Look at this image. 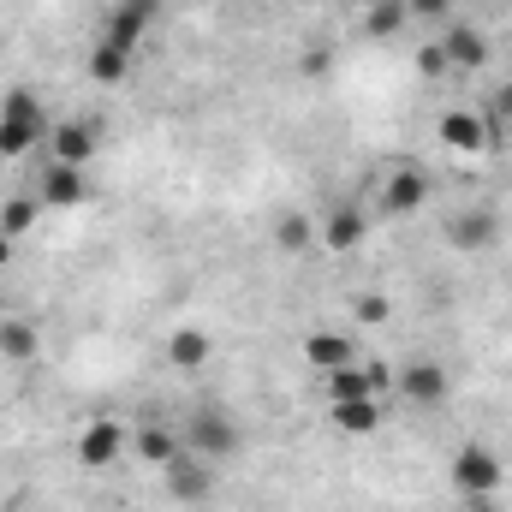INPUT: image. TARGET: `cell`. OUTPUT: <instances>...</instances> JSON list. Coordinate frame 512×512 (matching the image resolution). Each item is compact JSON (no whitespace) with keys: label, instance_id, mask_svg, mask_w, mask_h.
<instances>
[{"label":"cell","instance_id":"obj_1","mask_svg":"<svg viewBox=\"0 0 512 512\" xmlns=\"http://www.w3.org/2000/svg\"><path fill=\"white\" fill-rule=\"evenodd\" d=\"M48 131V114L36 102V90H6L0 96V161H24Z\"/></svg>","mask_w":512,"mask_h":512},{"label":"cell","instance_id":"obj_2","mask_svg":"<svg viewBox=\"0 0 512 512\" xmlns=\"http://www.w3.org/2000/svg\"><path fill=\"white\" fill-rule=\"evenodd\" d=\"M185 447H191V453H203L209 465H221V459H233V453L245 447V429L233 423V411H227V405L203 399V405L185 417Z\"/></svg>","mask_w":512,"mask_h":512},{"label":"cell","instance_id":"obj_3","mask_svg":"<svg viewBox=\"0 0 512 512\" xmlns=\"http://www.w3.org/2000/svg\"><path fill=\"white\" fill-rule=\"evenodd\" d=\"M501 459H495V447H483V441H465L459 453H453V465H447V483H453V495H465V501H477V495H501Z\"/></svg>","mask_w":512,"mask_h":512},{"label":"cell","instance_id":"obj_4","mask_svg":"<svg viewBox=\"0 0 512 512\" xmlns=\"http://www.w3.org/2000/svg\"><path fill=\"white\" fill-rule=\"evenodd\" d=\"M161 471H167V495H173L179 507H203V501L215 495V465H209L203 453H191V447H179Z\"/></svg>","mask_w":512,"mask_h":512},{"label":"cell","instance_id":"obj_5","mask_svg":"<svg viewBox=\"0 0 512 512\" xmlns=\"http://www.w3.org/2000/svg\"><path fill=\"white\" fill-rule=\"evenodd\" d=\"M447 393H453V376H447V364H435V358H411V364L399 370V399L417 405V411L447 405Z\"/></svg>","mask_w":512,"mask_h":512},{"label":"cell","instance_id":"obj_6","mask_svg":"<svg viewBox=\"0 0 512 512\" xmlns=\"http://www.w3.org/2000/svg\"><path fill=\"white\" fill-rule=\"evenodd\" d=\"M161 12H167V0H114V6H108L102 36H108L114 48H126V54H131V48L149 36V24H155Z\"/></svg>","mask_w":512,"mask_h":512},{"label":"cell","instance_id":"obj_7","mask_svg":"<svg viewBox=\"0 0 512 512\" xmlns=\"http://www.w3.org/2000/svg\"><path fill=\"white\" fill-rule=\"evenodd\" d=\"M435 48H441L447 72H477V66H489V36H483L477 24L447 18V24H441V36H435Z\"/></svg>","mask_w":512,"mask_h":512},{"label":"cell","instance_id":"obj_8","mask_svg":"<svg viewBox=\"0 0 512 512\" xmlns=\"http://www.w3.org/2000/svg\"><path fill=\"white\" fill-rule=\"evenodd\" d=\"M495 239H501V215H495L489 203H471V209H453V215H447V245H453V251H465V256L489 251Z\"/></svg>","mask_w":512,"mask_h":512},{"label":"cell","instance_id":"obj_9","mask_svg":"<svg viewBox=\"0 0 512 512\" xmlns=\"http://www.w3.org/2000/svg\"><path fill=\"white\" fill-rule=\"evenodd\" d=\"M131 447V429L126 423H114V417H96L84 435H78V459L90 465V471H102V465H114L120 453Z\"/></svg>","mask_w":512,"mask_h":512},{"label":"cell","instance_id":"obj_10","mask_svg":"<svg viewBox=\"0 0 512 512\" xmlns=\"http://www.w3.org/2000/svg\"><path fill=\"white\" fill-rule=\"evenodd\" d=\"M84 167H72V161H48L42 167V185H36V203L42 209H78L84 203Z\"/></svg>","mask_w":512,"mask_h":512},{"label":"cell","instance_id":"obj_11","mask_svg":"<svg viewBox=\"0 0 512 512\" xmlns=\"http://www.w3.org/2000/svg\"><path fill=\"white\" fill-rule=\"evenodd\" d=\"M423 203H429V179L417 167H393L382 185V209L387 215H417Z\"/></svg>","mask_w":512,"mask_h":512},{"label":"cell","instance_id":"obj_12","mask_svg":"<svg viewBox=\"0 0 512 512\" xmlns=\"http://www.w3.org/2000/svg\"><path fill=\"white\" fill-rule=\"evenodd\" d=\"M441 143L453 149V155H477V149H489V126H483V114H465V108H453V114H441Z\"/></svg>","mask_w":512,"mask_h":512},{"label":"cell","instance_id":"obj_13","mask_svg":"<svg viewBox=\"0 0 512 512\" xmlns=\"http://www.w3.org/2000/svg\"><path fill=\"white\" fill-rule=\"evenodd\" d=\"M322 245H328L334 256L358 251V245H364V209H352V203H334V209H328V221H322Z\"/></svg>","mask_w":512,"mask_h":512},{"label":"cell","instance_id":"obj_14","mask_svg":"<svg viewBox=\"0 0 512 512\" xmlns=\"http://www.w3.org/2000/svg\"><path fill=\"white\" fill-rule=\"evenodd\" d=\"M209 352H215L209 328H173V334H167V364H173V370H203Z\"/></svg>","mask_w":512,"mask_h":512},{"label":"cell","instance_id":"obj_15","mask_svg":"<svg viewBox=\"0 0 512 512\" xmlns=\"http://www.w3.org/2000/svg\"><path fill=\"white\" fill-rule=\"evenodd\" d=\"M36 352H42L36 322H24V316H0V358H6V364H30Z\"/></svg>","mask_w":512,"mask_h":512},{"label":"cell","instance_id":"obj_16","mask_svg":"<svg viewBox=\"0 0 512 512\" xmlns=\"http://www.w3.org/2000/svg\"><path fill=\"white\" fill-rule=\"evenodd\" d=\"M304 364H316V370L328 376V370L358 364V352H352V340H346V334H310V340H304Z\"/></svg>","mask_w":512,"mask_h":512},{"label":"cell","instance_id":"obj_17","mask_svg":"<svg viewBox=\"0 0 512 512\" xmlns=\"http://www.w3.org/2000/svg\"><path fill=\"white\" fill-rule=\"evenodd\" d=\"M54 161H72V167H84L90 155H96V126H84V120H66V126H54Z\"/></svg>","mask_w":512,"mask_h":512},{"label":"cell","instance_id":"obj_18","mask_svg":"<svg viewBox=\"0 0 512 512\" xmlns=\"http://www.w3.org/2000/svg\"><path fill=\"white\" fill-rule=\"evenodd\" d=\"M334 411V423L346 429V435H376L382 429V399H340V405H328Z\"/></svg>","mask_w":512,"mask_h":512},{"label":"cell","instance_id":"obj_19","mask_svg":"<svg viewBox=\"0 0 512 512\" xmlns=\"http://www.w3.org/2000/svg\"><path fill=\"white\" fill-rule=\"evenodd\" d=\"M179 447H185V441H179L167 423H143V429L131 435V453H137V459H149V465H167Z\"/></svg>","mask_w":512,"mask_h":512},{"label":"cell","instance_id":"obj_20","mask_svg":"<svg viewBox=\"0 0 512 512\" xmlns=\"http://www.w3.org/2000/svg\"><path fill=\"white\" fill-rule=\"evenodd\" d=\"M340 399H376V382H370V370H364V364L328 370V405H340Z\"/></svg>","mask_w":512,"mask_h":512},{"label":"cell","instance_id":"obj_21","mask_svg":"<svg viewBox=\"0 0 512 512\" xmlns=\"http://www.w3.org/2000/svg\"><path fill=\"white\" fill-rule=\"evenodd\" d=\"M274 245L286 256H304L316 245V227H310V215H298V209H286L280 221H274Z\"/></svg>","mask_w":512,"mask_h":512},{"label":"cell","instance_id":"obj_22","mask_svg":"<svg viewBox=\"0 0 512 512\" xmlns=\"http://www.w3.org/2000/svg\"><path fill=\"white\" fill-rule=\"evenodd\" d=\"M126 72H131V54H126V48H114V42L102 36V42L90 48V78H96V84H120Z\"/></svg>","mask_w":512,"mask_h":512},{"label":"cell","instance_id":"obj_23","mask_svg":"<svg viewBox=\"0 0 512 512\" xmlns=\"http://www.w3.org/2000/svg\"><path fill=\"white\" fill-rule=\"evenodd\" d=\"M399 24H411L405 0H370V12H364V30L370 36H399Z\"/></svg>","mask_w":512,"mask_h":512},{"label":"cell","instance_id":"obj_24","mask_svg":"<svg viewBox=\"0 0 512 512\" xmlns=\"http://www.w3.org/2000/svg\"><path fill=\"white\" fill-rule=\"evenodd\" d=\"M483 126H489V149H495V143H507V131H512V84H501V90L489 96Z\"/></svg>","mask_w":512,"mask_h":512},{"label":"cell","instance_id":"obj_25","mask_svg":"<svg viewBox=\"0 0 512 512\" xmlns=\"http://www.w3.org/2000/svg\"><path fill=\"white\" fill-rule=\"evenodd\" d=\"M36 209H42V203H30V197H6V203H0V233H6V239L30 233V227H36Z\"/></svg>","mask_w":512,"mask_h":512},{"label":"cell","instance_id":"obj_26","mask_svg":"<svg viewBox=\"0 0 512 512\" xmlns=\"http://www.w3.org/2000/svg\"><path fill=\"white\" fill-rule=\"evenodd\" d=\"M405 12L423 18V24H447L453 18V0H405Z\"/></svg>","mask_w":512,"mask_h":512},{"label":"cell","instance_id":"obj_27","mask_svg":"<svg viewBox=\"0 0 512 512\" xmlns=\"http://www.w3.org/2000/svg\"><path fill=\"white\" fill-rule=\"evenodd\" d=\"M358 322H370V328H382L387 322V298L382 292H364V298H358Z\"/></svg>","mask_w":512,"mask_h":512},{"label":"cell","instance_id":"obj_28","mask_svg":"<svg viewBox=\"0 0 512 512\" xmlns=\"http://www.w3.org/2000/svg\"><path fill=\"white\" fill-rule=\"evenodd\" d=\"M298 66H304V78H328V72H334V54H328V48H310Z\"/></svg>","mask_w":512,"mask_h":512},{"label":"cell","instance_id":"obj_29","mask_svg":"<svg viewBox=\"0 0 512 512\" xmlns=\"http://www.w3.org/2000/svg\"><path fill=\"white\" fill-rule=\"evenodd\" d=\"M417 72H423V78H441V72H447V60H441V48H435V42H429V48H417Z\"/></svg>","mask_w":512,"mask_h":512},{"label":"cell","instance_id":"obj_30","mask_svg":"<svg viewBox=\"0 0 512 512\" xmlns=\"http://www.w3.org/2000/svg\"><path fill=\"white\" fill-rule=\"evenodd\" d=\"M465 512H501V501L495 495H477V501H465Z\"/></svg>","mask_w":512,"mask_h":512},{"label":"cell","instance_id":"obj_31","mask_svg":"<svg viewBox=\"0 0 512 512\" xmlns=\"http://www.w3.org/2000/svg\"><path fill=\"white\" fill-rule=\"evenodd\" d=\"M6 262H12V239H6V233H0V268H6Z\"/></svg>","mask_w":512,"mask_h":512}]
</instances>
